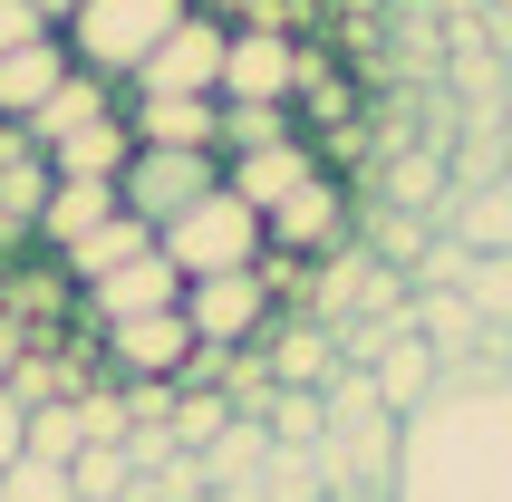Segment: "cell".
I'll return each instance as SVG.
<instances>
[{
  "instance_id": "1",
  "label": "cell",
  "mask_w": 512,
  "mask_h": 502,
  "mask_svg": "<svg viewBox=\"0 0 512 502\" xmlns=\"http://www.w3.org/2000/svg\"><path fill=\"white\" fill-rule=\"evenodd\" d=\"M387 502H512V367H445V387L397 416Z\"/></svg>"
},
{
  "instance_id": "2",
  "label": "cell",
  "mask_w": 512,
  "mask_h": 502,
  "mask_svg": "<svg viewBox=\"0 0 512 502\" xmlns=\"http://www.w3.org/2000/svg\"><path fill=\"white\" fill-rule=\"evenodd\" d=\"M194 0H78L68 20H58V39H68V58H78L87 78H136L145 58L165 49V29L184 20Z\"/></svg>"
},
{
  "instance_id": "3",
  "label": "cell",
  "mask_w": 512,
  "mask_h": 502,
  "mask_svg": "<svg viewBox=\"0 0 512 502\" xmlns=\"http://www.w3.org/2000/svg\"><path fill=\"white\" fill-rule=\"evenodd\" d=\"M155 251H165L184 280H203V271H252L261 251H271V232H261V213L232 194V184H213L194 213H174V223L155 232Z\"/></svg>"
},
{
  "instance_id": "4",
  "label": "cell",
  "mask_w": 512,
  "mask_h": 502,
  "mask_svg": "<svg viewBox=\"0 0 512 502\" xmlns=\"http://www.w3.org/2000/svg\"><path fill=\"white\" fill-rule=\"evenodd\" d=\"M213 184H223V155H213V145H136V155L116 165V203H126L145 232H165L174 213H194Z\"/></svg>"
},
{
  "instance_id": "5",
  "label": "cell",
  "mask_w": 512,
  "mask_h": 502,
  "mask_svg": "<svg viewBox=\"0 0 512 502\" xmlns=\"http://www.w3.org/2000/svg\"><path fill=\"white\" fill-rule=\"evenodd\" d=\"M223 49H232V20L194 0V10L165 29V49L126 78V97H223Z\"/></svg>"
},
{
  "instance_id": "6",
  "label": "cell",
  "mask_w": 512,
  "mask_h": 502,
  "mask_svg": "<svg viewBox=\"0 0 512 502\" xmlns=\"http://www.w3.org/2000/svg\"><path fill=\"white\" fill-rule=\"evenodd\" d=\"M271 319H281V300H271V271H203L184 280V329L203 338V348H261L271 338Z\"/></svg>"
},
{
  "instance_id": "7",
  "label": "cell",
  "mask_w": 512,
  "mask_h": 502,
  "mask_svg": "<svg viewBox=\"0 0 512 502\" xmlns=\"http://www.w3.org/2000/svg\"><path fill=\"white\" fill-rule=\"evenodd\" d=\"M194 348H203V338L184 329V300H174V309H145V319H107V329H97V367H107L116 387H126V377H174V387H184Z\"/></svg>"
},
{
  "instance_id": "8",
  "label": "cell",
  "mask_w": 512,
  "mask_h": 502,
  "mask_svg": "<svg viewBox=\"0 0 512 502\" xmlns=\"http://www.w3.org/2000/svg\"><path fill=\"white\" fill-rule=\"evenodd\" d=\"M261 232H271L281 261H329V251H348V184L319 165L300 194H281L271 213H261Z\"/></svg>"
},
{
  "instance_id": "9",
  "label": "cell",
  "mask_w": 512,
  "mask_h": 502,
  "mask_svg": "<svg viewBox=\"0 0 512 502\" xmlns=\"http://www.w3.org/2000/svg\"><path fill=\"white\" fill-rule=\"evenodd\" d=\"M290 97H300V39L242 20L223 49V107H290Z\"/></svg>"
},
{
  "instance_id": "10",
  "label": "cell",
  "mask_w": 512,
  "mask_h": 502,
  "mask_svg": "<svg viewBox=\"0 0 512 502\" xmlns=\"http://www.w3.org/2000/svg\"><path fill=\"white\" fill-rule=\"evenodd\" d=\"M174 300H184V271H174L155 242H145L136 261H116V271H97L87 290H68L78 329H107V319H145V309H174Z\"/></svg>"
},
{
  "instance_id": "11",
  "label": "cell",
  "mask_w": 512,
  "mask_h": 502,
  "mask_svg": "<svg viewBox=\"0 0 512 502\" xmlns=\"http://www.w3.org/2000/svg\"><path fill=\"white\" fill-rule=\"evenodd\" d=\"M319 165H329V155H319L310 136H281V145H242V155H223V184L252 203V213H271V203H281V194H300Z\"/></svg>"
},
{
  "instance_id": "12",
  "label": "cell",
  "mask_w": 512,
  "mask_h": 502,
  "mask_svg": "<svg viewBox=\"0 0 512 502\" xmlns=\"http://www.w3.org/2000/svg\"><path fill=\"white\" fill-rule=\"evenodd\" d=\"M368 387H377V406H387V416H416V406L445 387V358H435L416 329H397V338L368 358Z\"/></svg>"
},
{
  "instance_id": "13",
  "label": "cell",
  "mask_w": 512,
  "mask_h": 502,
  "mask_svg": "<svg viewBox=\"0 0 512 502\" xmlns=\"http://www.w3.org/2000/svg\"><path fill=\"white\" fill-rule=\"evenodd\" d=\"M261 348H271V387H319L329 396V377H339V329H319V319H271V338H261Z\"/></svg>"
},
{
  "instance_id": "14",
  "label": "cell",
  "mask_w": 512,
  "mask_h": 502,
  "mask_svg": "<svg viewBox=\"0 0 512 502\" xmlns=\"http://www.w3.org/2000/svg\"><path fill=\"white\" fill-rule=\"evenodd\" d=\"M68 68H78V58H68V39H29V49H10L0 58V116H10V126H29V116L49 107L58 97V78H68Z\"/></svg>"
},
{
  "instance_id": "15",
  "label": "cell",
  "mask_w": 512,
  "mask_h": 502,
  "mask_svg": "<svg viewBox=\"0 0 512 502\" xmlns=\"http://www.w3.org/2000/svg\"><path fill=\"white\" fill-rule=\"evenodd\" d=\"M107 213H126L107 174H49V203H39V251H68L78 232L107 223Z\"/></svg>"
},
{
  "instance_id": "16",
  "label": "cell",
  "mask_w": 512,
  "mask_h": 502,
  "mask_svg": "<svg viewBox=\"0 0 512 502\" xmlns=\"http://www.w3.org/2000/svg\"><path fill=\"white\" fill-rule=\"evenodd\" d=\"M116 107H126V87H116V78H87V68H68V78H58V97H49L39 116H29L20 136L39 145V155H49L58 136H78V126H97V116H116Z\"/></svg>"
},
{
  "instance_id": "17",
  "label": "cell",
  "mask_w": 512,
  "mask_h": 502,
  "mask_svg": "<svg viewBox=\"0 0 512 502\" xmlns=\"http://www.w3.org/2000/svg\"><path fill=\"white\" fill-rule=\"evenodd\" d=\"M126 136L136 145H213L223 136V97H126Z\"/></svg>"
},
{
  "instance_id": "18",
  "label": "cell",
  "mask_w": 512,
  "mask_h": 502,
  "mask_svg": "<svg viewBox=\"0 0 512 502\" xmlns=\"http://www.w3.org/2000/svg\"><path fill=\"white\" fill-rule=\"evenodd\" d=\"M484 329H493V319L464 300V290H416V338H426L445 367H464V358H474V348H484Z\"/></svg>"
},
{
  "instance_id": "19",
  "label": "cell",
  "mask_w": 512,
  "mask_h": 502,
  "mask_svg": "<svg viewBox=\"0 0 512 502\" xmlns=\"http://www.w3.org/2000/svg\"><path fill=\"white\" fill-rule=\"evenodd\" d=\"M145 242H155V232H145L136 213H107L97 232H78V242H68V251H49V261H58V280H68V290H87L97 271H116V261H136Z\"/></svg>"
},
{
  "instance_id": "20",
  "label": "cell",
  "mask_w": 512,
  "mask_h": 502,
  "mask_svg": "<svg viewBox=\"0 0 512 502\" xmlns=\"http://www.w3.org/2000/svg\"><path fill=\"white\" fill-rule=\"evenodd\" d=\"M126 155H136V136H126V107H116V116H97V126H78V136H58L49 145V174H107V184H116Z\"/></svg>"
},
{
  "instance_id": "21",
  "label": "cell",
  "mask_w": 512,
  "mask_h": 502,
  "mask_svg": "<svg viewBox=\"0 0 512 502\" xmlns=\"http://www.w3.org/2000/svg\"><path fill=\"white\" fill-rule=\"evenodd\" d=\"M68 483H78V502H126V483H136V454H126V445H78Z\"/></svg>"
},
{
  "instance_id": "22",
  "label": "cell",
  "mask_w": 512,
  "mask_h": 502,
  "mask_svg": "<svg viewBox=\"0 0 512 502\" xmlns=\"http://www.w3.org/2000/svg\"><path fill=\"white\" fill-rule=\"evenodd\" d=\"M87 425H78V396H49V406H29V454H49V464H78Z\"/></svg>"
},
{
  "instance_id": "23",
  "label": "cell",
  "mask_w": 512,
  "mask_h": 502,
  "mask_svg": "<svg viewBox=\"0 0 512 502\" xmlns=\"http://www.w3.org/2000/svg\"><path fill=\"white\" fill-rule=\"evenodd\" d=\"M0 502H78V483L49 454H20V464H0Z\"/></svg>"
},
{
  "instance_id": "24",
  "label": "cell",
  "mask_w": 512,
  "mask_h": 502,
  "mask_svg": "<svg viewBox=\"0 0 512 502\" xmlns=\"http://www.w3.org/2000/svg\"><path fill=\"white\" fill-rule=\"evenodd\" d=\"M300 136V116L290 107H223V136H213V155H242V145H281Z\"/></svg>"
},
{
  "instance_id": "25",
  "label": "cell",
  "mask_w": 512,
  "mask_h": 502,
  "mask_svg": "<svg viewBox=\"0 0 512 502\" xmlns=\"http://www.w3.org/2000/svg\"><path fill=\"white\" fill-rule=\"evenodd\" d=\"M464 251H512V184H493V194L464 203V223H455Z\"/></svg>"
},
{
  "instance_id": "26",
  "label": "cell",
  "mask_w": 512,
  "mask_h": 502,
  "mask_svg": "<svg viewBox=\"0 0 512 502\" xmlns=\"http://www.w3.org/2000/svg\"><path fill=\"white\" fill-rule=\"evenodd\" d=\"M464 300L484 309V319H512V251H474V271H464Z\"/></svg>"
},
{
  "instance_id": "27",
  "label": "cell",
  "mask_w": 512,
  "mask_h": 502,
  "mask_svg": "<svg viewBox=\"0 0 512 502\" xmlns=\"http://www.w3.org/2000/svg\"><path fill=\"white\" fill-rule=\"evenodd\" d=\"M29 39H49V20H39L29 0H0V58H10V49H29Z\"/></svg>"
},
{
  "instance_id": "28",
  "label": "cell",
  "mask_w": 512,
  "mask_h": 502,
  "mask_svg": "<svg viewBox=\"0 0 512 502\" xmlns=\"http://www.w3.org/2000/svg\"><path fill=\"white\" fill-rule=\"evenodd\" d=\"M20 454H29V406L0 387V464H20Z\"/></svg>"
},
{
  "instance_id": "29",
  "label": "cell",
  "mask_w": 512,
  "mask_h": 502,
  "mask_svg": "<svg viewBox=\"0 0 512 502\" xmlns=\"http://www.w3.org/2000/svg\"><path fill=\"white\" fill-rule=\"evenodd\" d=\"M387 184H397V203H426V194H435V165H426V155H406Z\"/></svg>"
},
{
  "instance_id": "30",
  "label": "cell",
  "mask_w": 512,
  "mask_h": 502,
  "mask_svg": "<svg viewBox=\"0 0 512 502\" xmlns=\"http://www.w3.org/2000/svg\"><path fill=\"white\" fill-rule=\"evenodd\" d=\"M29 10H39V20H49V29H58V20H68V10H78V0H29Z\"/></svg>"
}]
</instances>
